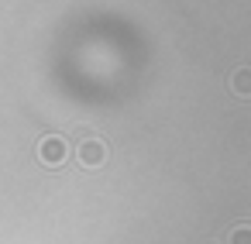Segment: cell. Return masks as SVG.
<instances>
[{"instance_id":"cell-1","label":"cell","mask_w":251,"mask_h":244,"mask_svg":"<svg viewBox=\"0 0 251 244\" xmlns=\"http://www.w3.org/2000/svg\"><path fill=\"white\" fill-rule=\"evenodd\" d=\"M66 155H69V148H66V141H62L59 134L42 138V145H38V158H42L45 165H62Z\"/></svg>"},{"instance_id":"cell-3","label":"cell","mask_w":251,"mask_h":244,"mask_svg":"<svg viewBox=\"0 0 251 244\" xmlns=\"http://www.w3.org/2000/svg\"><path fill=\"white\" fill-rule=\"evenodd\" d=\"M230 244H248V227H237L230 234Z\"/></svg>"},{"instance_id":"cell-2","label":"cell","mask_w":251,"mask_h":244,"mask_svg":"<svg viewBox=\"0 0 251 244\" xmlns=\"http://www.w3.org/2000/svg\"><path fill=\"white\" fill-rule=\"evenodd\" d=\"M103 158H107V148H103L100 138H90V141L79 145V162H83V165L97 169V165H103Z\"/></svg>"},{"instance_id":"cell-4","label":"cell","mask_w":251,"mask_h":244,"mask_svg":"<svg viewBox=\"0 0 251 244\" xmlns=\"http://www.w3.org/2000/svg\"><path fill=\"white\" fill-rule=\"evenodd\" d=\"M237 93H248V73H237Z\"/></svg>"}]
</instances>
